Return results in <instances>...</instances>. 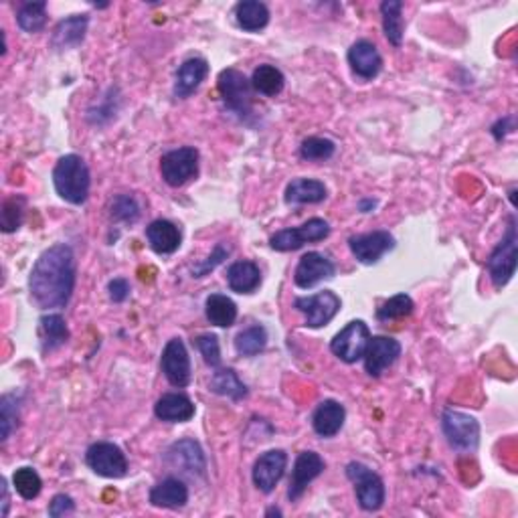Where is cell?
<instances>
[{
	"label": "cell",
	"mask_w": 518,
	"mask_h": 518,
	"mask_svg": "<svg viewBox=\"0 0 518 518\" xmlns=\"http://www.w3.org/2000/svg\"><path fill=\"white\" fill-rule=\"evenodd\" d=\"M77 280L75 253L69 245L57 243L45 250L29 276V292L41 310L65 308L73 296Z\"/></svg>",
	"instance_id": "1"
},
{
	"label": "cell",
	"mask_w": 518,
	"mask_h": 518,
	"mask_svg": "<svg viewBox=\"0 0 518 518\" xmlns=\"http://www.w3.org/2000/svg\"><path fill=\"white\" fill-rule=\"evenodd\" d=\"M53 184L57 195L72 205H83L89 197L91 174L80 154H65L53 168Z\"/></svg>",
	"instance_id": "2"
},
{
	"label": "cell",
	"mask_w": 518,
	"mask_h": 518,
	"mask_svg": "<svg viewBox=\"0 0 518 518\" xmlns=\"http://www.w3.org/2000/svg\"><path fill=\"white\" fill-rule=\"evenodd\" d=\"M219 94L223 106L229 112H234L242 122H250L253 118V85L251 80L239 72V69H223L219 73Z\"/></svg>",
	"instance_id": "3"
},
{
	"label": "cell",
	"mask_w": 518,
	"mask_h": 518,
	"mask_svg": "<svg viewBox=\"0 0 518 518\" xmlns=\"http://www.w3.org/2000/svg\"><path fill=\"white\" fill-rule=\"evenodd\" d=\"M346 478L354 484V492H357V502L362 510L367 513H377L385 505V482L383 478L375 474L373 470L361 462H351L346 466Z\"/></svg>",
	"instance_id": "4"
},
{
	"label": "cell",
	"mask_w": 518,
	"mask_h": 518,
	"mask_svg": "<svg viewBox=\"0 0 518 518\" xmlns=\"http://www.w3.org/2000/svg\"><path fill=\"white\" fill-rule=\"evenodd\" d=\"M516 245H518V235H516V219L510 217L506 235L502 237V242L497 245V250L490 253L488 258V274L492 284L497 288H505V285L513 280V276L516 272Z\"/></svg>",
	"instance_id": "5"
},
{
	"label": "cell",
	"mask_w": 518,
	"mask_h": 518,
	"mask_svg": "<svg viewBox=\"0 0 518 518\" xmlns=\"http://www.w3.org/2000/svg\"><path fill=\"white\" fill-rule=\"evenodd\" d=\"M442 429L447 442L458 452H474L480 444V423L468 413L446 409L442 415Z\"/></svg>",
	"instance_id": "6"
},
{
	"label": "cell",
	"mask_w": 518,
	"mask_h": 518,
	"mask_svg": "<svg viewBox=\"0 0 518 518\" xmlns=\"http://www.w3.org/2000/svg\"><path fill=\"white\" fill-rule=\"evenodd\" d=\"M160 174L168 187L179 189L199 174V150L192 146L170 150L160 158Z\"/></svg>",
	"instance_id": "7"
},
{
	"label": "cell",
	"mask_w": 518,
	"mask_h": 518,
	"mask_svg": "<svg viewBox=\"0 0 518 518\" xmlns=\"http://www.w3.org/2000/svg\"><path fill=\"white\" fill-rule=\"evenodd\" d=\"M328 235H330L328 221L314 217L300 227L277 231V234H274L272 239H269V245H272V250L285 253V251H296L306 243L322 242V239H327Z\"/></svg>",
	"instance_id": "8"
},
{
	"label": "cell",
	"mask_w": 518,
	"mask_h": 518,
	"mask_svg": "<svg viewBox=\"0 0 518 518\" xmlns=\"http://www.w3.org/2000/svg\"><path fill=\"white\" fill-rule=\"evenodd\" d=\"M293 308L304 314L308 328H322L340 312L343 301L332 290H322L314 296H301L293 301Z\"/></svg>",
	"instance_id": "9"
},
{
	"label": "cell",
	"mask_w": 518,
	"mask_h": 518,
	"mask_svg": "<svg viewBox=\"0 0 518 518\" xmlns=\"http://www.w3.org/2000/svg\"><path fill=\"white\" fill-rule=\"evenodd\" d=\"M369 340H370V330L367 324L362 320H352L346 324V327L340 330L335 338H332L330 351L343 362H349V365H352V362H357L365 357Z\"/></svg>",
	"instance_id": "10"
},
{
	"label": "cell",
	"mask_w": 518,
	"mask_h": 518,
	"mask_svg": "<svg viewBox=\"0 0 518 518\" xmlns=\"http://www.w3.org/2000/svg\"><path fill=\"white\" fill-rule=\"evenodd\" d=\"M88 466L102 478H123L128 471V458L120 446L112 442L91 444L85 452Z\"/></svg>",
	"instance_id": "11"
},
{
	"label": "cell",
	"mask_w": 518,
	"mask_h": 518,
	"mask_svg": "<svg viewBox=\"0 0 518 518\" xmlns=\"http://www.w3.org/2000/svg\"><path fill=\"white\" fill-rule=\"evenodd\" d=\"M165 462L168 463L173 470H179L183 474L187 476H205L207 471V460H205V452L197 439L192 437H184L174 442L168 447L165 454Z\"/></svg>",
	"instance_id": "12"
},
{
	"label": "cell",
	"mask_w": 518,
	"mask_h": 518,
	"mask_svg": "<svg viewBox=\"0 0 518 518\" xmlns=\"http://www.w3.org/2000/svg\"><path fill=\"white\" fill-rule=\"evenodd\" d=\"M160 369L173 386H187L191 383V357L181 338H170L160 357Z\"/></svg>",
	"instance_id": "13"
},
{
	"label": "cell",
	"mask_w": 518,
	"mask_h": 518,
	"mask_svg": "<svg viewBox=\"0 0 518 518\" xmlns=\"http://www.w3.org/2000/svg\"><path fill=\"white\" fill-rule=\"evenodd\" d=\"M285 468H288V454L284 450H269L266 454H261L253 463V484L255 488L264 494H269L276 490V486L280 484V480L285 474Z\"/></svg>",
	"instance_id": "14"
},
{
	"label": "cell",
	"mask_w": 518,
	"mask_h": 518,
	"mask_svg": "<svg viewBox=\"0 0 518 518\" xmlns=\"http://www.w3.org/2000/svg\"><path fill=\"white\" fill-rule=\"evenodd\" d=\"M349 247L357 261L365 266H373L385 253L395 250V237L389 231H373V234L352 235L349 239Z\"/></svg>",
	"instance_id": "15"
},
{
	"label": "cell",
	"mask_w": 518,
	"mask_h": 518,
	"mask_svg": "<svg viewBox=\"0 0 518 518\" xmlns=\"http://www.w3.org/2000/svg\"><path fill=\"white\" fill-rule=\"evenodd\" d=\"M324 470H327V463H324L320 454L301 452L292 468L290 488H288L290 502H298L301 497H304L308 486H310Z\"/></svg>",
	"instance_id": "16"
},
{
	"label": "cell",
	"mask_w": 518,
	"mask_h": 518,
	"mask_svg": "<svg viewBox=\"0 0 518 518\" xmlns=\"http://www.w3.org/2000/svg\"><path fill=\"white\" fill-rule=\"evenodd\" d=\"M401 357L399 340L391 336H370L365 352V370L369 377L378 378L386 369L393 367Z\"/></svg>",
	"instance_id": "17"
},
{
	"label": "cell",
	"mask_w": 518,
	"mask_h": 518,
	"mask_svg": "<svg viewBox=\"0 0 518 518\" xmlns=\"http://www.w3.org/2000/svg\"><path fill=\"white\" fill-rule=\"evenodd\" d=\"M335 274L336 267L328 258H324L318 251H310L300 258L296 272H293V282L301 290H310L316 284L335 277Z\"/></svg>",
	"instance_id": "18"
},
{
	"label": "cell",
	"mask_w": 518,
	"mask_h": 518,
	"mask_svg": "<svg viewBox=\"0 0 518 518\" xmlns=\"http://www.w3.org/2000/svg\"><path fill=\"white\" fill-rule=\"evenodd\" d=\"M349 65L354 75H359L361 80H375L383 69V57L375 43L361 38L349 49Z\"/></svg>",
	"instance_id": "19"
},
{
	"label": "cell",
	"mask_w": 518,
	"mask_h": 518,
	"mask_svg": "<svg viewBox=\"0 0 518 518\" xmlns=\"http://www.w3.org/2000/svg\"><path fill=\"white\" fill-rule=\"evenodd\" d=\"M89 19L88 14H72L64 21L57 22V27L53 29L51 37V47L57 51H67L80 47L88 33Z\"/></svg>",
	"instance_id": "20"
},
{
	"label": "cell",
	"mask_w": 518,
	"mask_h": 518,
	"mask_svg": "<svg viewBox=\"0 0 518 518\" xmlns=\"http://www.w3.org/2000/svg\"><path fill=\"white\" fill-rule=\"evenodd\" d=\"M208 64L203 57H191L179 67L174 77V96L179 99L191 98L207 80Z\"/></svg>",
	"instance_id": "21"
},
{
	"label": "cell",
	"mask_w": 518,
	"mask_h": 518,
	"mask_svg": "<svg viewBox=\"0 0 518 518\" xmlns=\"http://www.w3.org/2000/svg\"><path fill=\"white\" fill-rule=\"evenodd\" d=\"M146 242H149L150 250L154 253L170 255L181 247L183 234L173 221L157 219V221H152L149 227H146Z\"/></svg>",
	"instance_id": "22"
},
{
	"label": "cell",
	"mask_w": 518,
	"mask_h": 518,
	"mask_svg": "<svg viewBox=\"0 0 518 518\" xmlns=\"http://www.w3.org/2000/svg\"><path fill=\"white\" fill-rule=\"evenodd\" d=\"M346 409L335 399H324L312 415V428L320 437H335L343 429Z\"/></svg>",
	"instance_id": "23"
},
{
	"label": "cell",
	"mask_w": 518,
	"mask_h": 518,
	"mask_svg": "<svg viewBox=\"0 0 518 518\" xmlns=\"http://www.w3.org/2000/svg\"><path fill=\"white\" fill-rule=\"evenodd\" d=\"M154 415L166 423H187L195 417V403L183 393H166L154 405Z\"/></svg>",
	"instance_id": "24"
},
{
	"label": "cell",
	"mask_w": 518,
	"mask_h": 518,
	"mask_svg": "<svg viewBox=\"0 0 518 518\" xmlns=\"http://www.w3.org/2000/svg\"><path fill=\"white\" fill-rule=\"evenodd\" d=\"M189 502V488L181 478H165L150 490V505L157 508H183Z\"/></svg>",
	"instance_id": "25"
},
{
	"label": "cell",
	"mask_w": 518,
	"mask_h": 518,
	"mask_svg": "<svg viewBox=\"0 0 518 518\" xmlns=\"http://www.w3.org/2000/svg\"><path fill=\"white\" fill-rule=\"evenodd\" d=\"M327 184L316 179H293L284 192L288 205H318L322 200H327Z\"/></svg>",
	"instance_id": "26"
},
{
	"label": "cell",
	"mask_w": 518,
	"mask_h": 518,
	"mask_svg": "<svg viewBox=\"0 0 518 518\" xmlns=\"http://www.w3.org/2000/svg\"><path fill=\"white\" fill-rule=\"evenodd\" d=\"M229 288L237 293H253L261 284V272L253 261H235L227 269Z\"/></svg>",
	"instance_id": "27"
},
{
	"label": "cell",
	"mask_w": 518,
	"mask_h": 518,
	"mask_svg": "<svg viewBox=\"0 0 518 518\" xmlns=\"http://www.w3.org/2000/svg\"><path fill=\"white\" fill-rule=\"evenodd\" d=\"M38 335H41L43 352H51L64 346L69 340V328L61 314H45L38 320Z\"/></svg>",
	"instance_id": "28"
},
{
	"label": "cell",
	"mask_w": 518,
	"mask_h": 518,
	"mask_svg": "<svg viewBox=\"0 0 518 518\" xmlns=\"http://www.w3.org/2000/svg\"><path fill=\"white\" fill-rule=\"evenodd\" d=\"M381 17L386 41H389L393 47H401L405 35L403 3H401V0H385L381 4Z\"/></svg>",
	"instance_id": "29"
},
{
	"label": "cell",
	"mask_w": 518,
	"mask_h": 518,
	"mask_svg": "<svg viewBox=\"0 0 518 518\" xmlns=\"http://www.w3.org/2000/svg\"><path fill=\"white\" fill-rule=\"evenodd\" d=\"M235 21L247 33H258L269 22V9L259 0H243L235 6Z\"/></svg>",
	"instance_id": "30"
},
{
	"label": "cell",
	"mask_w": 518,
	"mask_h": 518,
	"mask_svg": "<svg viewBox=\"0 0 518 518\" xmlns=\"http://www.w3.org/2000/svg\"><path fill=\"white\" fill-rule=\"evenodd\" d=\"M205 314H207V320L211 322L213 327L229 328V327H234L237 320V306L229 296H223V293H211V296H208L205 301Z\"/></svg>",
	"instance_id": "31"
},
{
	"label": "cell",
	"mask_w": 518,
	"mask_h": 518,
	"mask_svg": "<svg viewBox=\"0 0 518 518\" xmlns=\"http://www.w3.org/2000/svg\"><path fill=\"white\" fill-rule=\"evenodd\" d=\"M208 391L217 393L221 397H229L231 401H242L247 397V386L242 378L237 377L234 369H219L215 370L211 381H208Z\"/></svg>",
	"instance_id": "32"
},
{
	"label": "cell",
	"mask_w": 518,
	"mask_h": 518,
	"mask_svg": "<svg viewBox=\"0 0 518 518\" xmlns=\"http://www.w3.org/2000/svg\"><path fill=\"white\" fill-rule=\"evenodd\" d=\"M251 85H253V91H258V94L266 98H276L284 91L285 77L276 65L264 64V65L255 67V72L251 75Z\"/></svg>",
	"instance_id": "33"
},
{
	"label": "cell",
	"mask_w": 518,
	"mask_h": 518,
	"mask_svg": "<svg viewBox=\"0 0 518 518\" xmlns=\"http://www.w3.org/2000/svg\"><path fill=\"white\" fill-rule=\"evenodd\" d=\"M267 346V330L259 324L239 332L235 338V351L239 357H255V354L264 352Z\"/></svg>",
	"instance_id": "34"
},
{
	"label": "cell",
	"mask_w": 518,
	"mask_h": 518,
	"mask_svg": "<svg viewBox=\"0 0 518 518\" xmlns=\"http://www.w3.org/2000/svg\"><path fill=\"white\" fill-rule=\"evenodd\" d=\"M17 22L25 33H38L47 25V3H27L17 13Z\"/></svg>",
	"instance_id": "35"
},
{
	"label": "cell",
	"mask_w": 518,
	"mask_h": 518,
	"mask_svg": "<svg viewBox=\"0 0 518 518\" xmlns=\"http://www.w3.org/2000/svg\"><path fill=\"white\" fill-rule=\"evenodd\" d=\"M19 409L21 399L17 397V393H6V395L0 399V437H3V444L9 442L13 431L17 429Z\"/></svg>",
	"instance_id": "36"
},
{
	"label": "cell",
	"mask_w": 518,
	"mask_h": 518,
	"mask_svg": "<svg viewBox=\"0 0 518 518\" xmlns=\"http://www.w3.org/2000/svg\"><path fill=\"white\" fill-rule=\"evenodd\" d=\"M13 486L21 498L35 500L43 490V480L33 468H19L13 474Z\"/></svg>",
	"instance_id": "37"
},
{
	"label": "cell",
	"mask_w": 518,
	"mask_h": 518,
	"mask_svg": "<svg viewBox=\"0 0 518 518\" xmlns=\"http://www.w3.org/2000/svg\"><path fill=\"white\" fill-rule=\"evenodd\" d=\"M413 300L407 293H397V296L383 301L381 308L377 310V320L389 322V320H401L413 312Z\"/></svg>",
	"instance_id": "38"
},
{
	"label": "cell",
	"mask_w": 518,
	"mask_h": 518,
	"mask_svg": "<svg viewBox=\"0 0 518 518\" xmlns=\"http://www.w3.org/2000/svg\"><path fill=\"white\" fill-rule=\"evenodd\" d=\"M335 152H336V144L328 140V138H320V136L306 138V140L300 146V157L308 162L328 160L335 157Z\"/></svg>",
	"instance_id": "39"
},
{
	"label": "cell",
	"mask_w": 518,
	"mask_h": 518,
	"mask_svg": "<svg viewBox=\"0 0 518 518\" xmlns=\"http://www.w3.org/2000/svg\"><path fill=\"white\" fill-rule=\"evenodd\" d=\"M22 215H25V199L14 195L9 200H4L3 211H0V229L4 234H14L21 227Z\"/></svg>",
	"instance_id": "40"
},
{
	"label": "cell",
	"mask_w": 518,
	"mask_h": 518,
	"mask_svg": "<svg viewBox=\"0 0 518 518\" xmlns=\"http://www.w3.org/2000/svg\"><path fill=\"white\" fill-rule=\"evenodd\" d=\"M110 217L118 223H134L140 217V205L134 195H118L110 205Z\"/></svg>",
	"instance_id": "41"
},
{
	"label": "cell",
	"mask_w": 518,
	"mask_h": 518,
	"mask_svg": "<svg viewBox=\"0 0 518 518\" xmlns=\"http://www.w3.org/2000/svg\"><path fill=\"white\" fill-rule=\"evenodd\" d=\"M195 346L200 352V357L205 359L208 367L217 369L221 365V346L219 338L215 335H200L195 338Z\"/></svg>",
	"instance_id": "42"
},
{
	"label": "cell",
	"mask_w": 518,
	"mask_h": 518,
	"mask_svg": "<svg viewBox=\"0 0 518 518\" xmlns=\"http://www.w3.org/2000/svg\"><path fill=\"white\" fill-rule=\"evenodd\" d=\"M229 253H231L229 245H225L223 242L217 243V245H215L213 253L208 255V258H207L205 261H200V264H197L195 267H192V277H203V276H207L208 272H213L215 267L221 266L223 261L227 259Z\"/></svg>",
	"instance_id": "43"
},
{
	"label": "cell",
	"mask_w": 518,
	"mask_h": 518,
	"mask_svg": "<svg viewBox=\"0 0 518 518\" xmlns=\"http://www.w3.org/2000/svg\"><path fill=\"white\" fill-rule=\"evenodd\" d=\"M47 513L53 518L69 516V514L75 513V502L72 497H67V494H57V497L49 502Z\"/></svg>",
	"instance_id": "44"
},
{
	"label": "cell",
	"mask_w": 518,
	"mask_h": 518,
	"mask_svg": "<svg viewBox=\"0 0 518 518\" xmlns=\"http://www.w3.org/2000/svg\"><path fill=\"white\" fill-rule=\"evenodd\" d=\"M107 296L114 301V304H122L130 296V282L123 280V277H114V280L107 284Z\"/></svg>",
	"instance_id": "45"
},
{
	"label": "cell",
	"mask_w": 518,
	"mask_h": 518,
	"mask_svg": "<svg viewBox=\"0 0 518 518\" xmlns=\"http://www.w3.org/2000/svg\"><path fill=\"white\" fill-rule=\"evenodd\" d=\"M514 128H516V120H514V115H506V118H502V120H498L497 123H494L490 132H492V136L497 138V140L500 142L502 138H505L506 134L514 132Z\"/></svg>",
	"instance_id": "46"
},
{
	"label": "cell",
	"mask_w": 518,
	"mask_h": 518,
	"mask_svg": "<svg viewBox=\"0 0 518 518\" xmlns=\"http://www.w3.org/2000/svg\"><path fill=\"white\" fill-rule=\"evenodd\" d=\"M0 490H3V510H0V514H3V518L9 514V506H11V498H9V486H6V480L3 478L0 480Z\"/></svg>",
	"instance_id": "47"
},
{
	"label": "cell",
	"mask_w": 518,
	"mask_h": 518,
	"mask_svg": "<svg viewBox=\"0 0 518 518\" xmlns=\"http://www.w3.org/2000/svg\"><path fill=\"white\" fill-rule=\"evenodd\" d=\"M375 207H377L375 199H365V200H361V203H359V208H361L362 213H370Z\"/></svg>",
	"instance_id": "48"
},
{
	"label": "cell",
	"mask_w": 518,
	"mask_h": 518,
	"mask_svg": "<svg viewBox=\"0 0 518 518\" xmlns=\"http://www.w3.org/2000/svg\"><path fill=\"white\" fill-rule=\"evenodd\" d=\"M266 516H282V510L280 508H269Z\"/></svg>",
	"instance_id": "49"
}]
</instances>
